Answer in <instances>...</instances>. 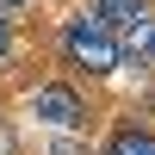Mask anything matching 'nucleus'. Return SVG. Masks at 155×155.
<instances>
[{
  "label": "nucleus",
  "mask_w": 155,
  "mask_h": 155,
  "mask_svg": "<svg viewBox=\"0 0 155 155\" xmlns=\"http://www.w3.org/2000/svg\"><path fill=\"white\" fill-rule=\"evenodd\" d=\"M0 118H6V106H0Z\"/></svg>",
  "instance_id": "obj_9"
},
{
  "label": "nucleus",
  "mask_w": 155,
  "mask_h": 155,
  "mask_svg": "<svg viewBox=\"0 0 155 155\" xmlns=\"http://www.w3.org/2000/svg\"><path fill=\"white\" fill-rule=\"evenodd\" d=\"M149 6H155V0H149Z\"/></svg>",
  "instance_id": "obj_10"
},
{
  "label": "nucleus",
  "mask_w": 155,
  "mask_h": 155,
  "mask_svg": "<svg viewBox=\"0 0 155 155\" xmlns=\"http://www.w3.org/2000/svg\"><path fill=\"white\" fill-rule=\"evenodd\" d=\"M0 155H25V143H19V130H12V118H0Z\"/></svg>",
  "instance_id": "obj_6"
},
{
  "label": "nucleus",
  "mask_w": 155,
  "mask_h": 155,
  "mask_svg": "<svg viewBox=\"0 0 155 155\" xmlns=\"http://www.w3.org/2000/svg\"><path fill=\"white\" fill-rule=\"evenodd\" d=\"M56 56H62V68H68L74 81H112V74L124 68L118 31H112L93 6H74L68 19L56 25Z\"/></svg>",
  "instance_id": "obj_1"
},
{
  "label": "nucleus",
  "mask_w": 155,
  "mask_h": 155,
  "mask_svg": "<svg viewBox=\"0 0 155 155\" xmlns=\"http://www.w3.org/2000/svg\"><path fill=\"white\" fill-rule=\"evenodd\" d=\"M25 112H31L37 124H50V130H87V124L99 118L93 87L74 81V74H50V81L25 87Z\"/></svg>",
  "instance_id": "obj_2"
},
{
  "label": "nucleus",
  "mask_w": 155,
  "mask_h": 155,
  "mask_svg": "<svg viewBox=\"0 0 155 155\" xmlns=\"http://www.w3.org/2000/svg\"><path fill=\"white\" fill-rule=\"evenodd\" d=\"M12 50H19V19L0 12V62H12Z\"/></svg>",
  "instance_id": "obj_5"
},
{
  "label": "nucleus",
  "mask_w": 155,
  "mask_h": 155,
  "mask_svg": "<svg viewBox=\"0 0 155 155\" xmlns=\"http://www.w3.org/2000/svg\"><path fill=\"white\" fill-rule=\"evenodd\" d=\"M99 155H155V130L137 118H118L106 130V143H99Z\"/></svg>",
  "instance_id": "obj_3"
},
{
  "label": "nucleus",
  "mask_w": 155,
  "mask_h": 155,
  "mask_svg": "<svg viewBox=\"0 0 155 155\" xmlns=\"http://www.w3.org/2000/svg\"><path fill=\"white\" fill-rule=\"evenodd\" d=\"M143 68H155V50H149V62H143Z\"/></svg>",
  "instance_id": "obj_8"
},
{
  "label": "nucleus",
  "mask_w": 155,
  "mask_h": 155,
  "mask_svg": "<svg viewBox=\"0 0 155 155\" xmlns=\"http://www.w3.org/2000/svg\"><path fill=\"white\" fill-rule=\"evenodd\" d=\"M37 0H0V12H12V19H19V12H31Z\"/></svg>",
  "instance_id": "obj_7"
},
{
  "label": "nucleus",
  "mask_w": 155,
  "mask_h": 155,
  "mask_svg": "<svg viewBox=\"0 0 155 155\" xmlns=\"http://www.w3.org/2000/svg\"><path fill=\"white\" fill-rule=\"evenodd\" d=\"M87 6H93L99 19L112 25V31H118V25H130V19H143V12H155L149 0H87Z\"/></svg>",
  "instance_id": "obj_4"
}]
</instances>
